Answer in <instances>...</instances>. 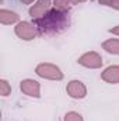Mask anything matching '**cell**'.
I'll return each mask as SVG.
<instances>
[{
  "label": "cell",
  "mask_w": 119,
  "mask_h": 121,
  "mask_svg": "<svg viewBox=\"0 0 119 121\" xmlns=\"http://www.w3.org/2000/svg\"><path fill=\"white\" fill-rule=\"evenodd\" d=\"M36 28L41 32H59L64 30L69 24V14L64 10L55 9L44 14V17L34 21Z\"/></svg>",
  "instance_id": "1"
},
{
  "label": "cell",
  "mask_w": 119,
  "mask_h": 121,
  "mask_svg": "<svg viewBox=\"0 0 119 121\" xmlns=\"http://www.w3.org/2000/svg\"><path fill=\"white\" fill-rule=\"evenodd\" d=\"M36 73L42 78H48V79H62V72L59 68L51 65V63H41L36 66Z\"/></svg>",
  "instance_id": "2"
},
{
  "label": "cell",
  "mask_w": 119,
  "mask_h": 121,
  "mask_svg": "<svg viewBox=\"0 0 119 121\" xmlns=\"http://www.w3.org/2000/svg\"><path fill=\"white\" fill-rule=\"evenodd\" d=\"M16 34H17L20 38H23V39H25V41H30V39H32V38L36 35V31H35L34 24H30V23H27V21H23V23H20V24L16 27Z\"/></svg>",
  "instance_id": "3"
},
{
  "label": "cell",
  "mask_w": 119,
  "mask_h": 121,
  "mask_svg": "<svg viewBox=\"0 0 119 121\" xmlns=\"http://www.w3.org/2000/svg\"><path fill=\"white\" fill-rule=\"evenodd\" d=\"M79 62H80L81 65L87 66V68H99V66L102 65L101 56H99L98 54H95V52H90V54L83 55V56L79 59Z\"/></svg>",
  "instance_id": "4"
},
{
  "label": "cell",
  "mask_w": 119,
  "mask_h": 121,
  "mask_svg": "<svg viewBox=\"0 0 119 121\" xmlns=\"http://www.w3.org/2000/svg\"><path fill=\"white\" fill-rule=\"evenodd\" d=\"M20 87H21V90L24 91L25 94H28V96L39 97V85H38V82H35V80H31V79L23 80Z\"/></svg>",
  "instance_id": "5"
},
{
  "label": "cell",
  "mask_w": 119,
  "mask_h": 121,
  "mask_svg": "<svg viewBox=\"0 0 119 121\" xmlns=\"http://www.w3.org/2000/svg\"><path fill=\"white\" fill-rule=\"evenodd\" d=\"M67 93L71 96V97H76V99H81L86 96V87L83 86L81 82H77V80H73L69 83L67 86Z\"/></svg>",
  "instance_id": "6"
},
{
  "label": "cell",
  "mask_w": 119,
  "mask_h": 121,
  "mask_svg": "<svg viewBox=\"0 0 119 121\" xmlns=\"http://www.w3.org/2000/svg\"><path fill=\"white\" fill-rule=\"evenodd\" d=\"M102 79L109 83H119V66H109L102 73Z\"/></svg>",
  "instance_id": "7"
},
{
  "label": "cell",
  "mask_w": 119,
  "mask_h": 121,
  "mask_svg": "<svg viewBox=\"0 0 119 121\" xmlns=\"http://www.w3.org/2000/svg\"><path fill=\"white\" fill-rule=\"evenodd\" d=\"M0 21L1 24H13L16 21H18V16L10 10H0Z\"/></svg>",
  "instance_id": "8"
},
{
  "label": "cell",
  "mask_w": 119,
  "mask_h": 121,
  "mask_svg": "<svg viewBox=\"0 0 119 121\" xmlns=\"http://www.w3.org/2000/svg\"><path fill=\"white\" fill-rule=\"evenodd\" d=\"M46 7H48V1H46V0H39L34 7H31V9H30V14L32 16V17L44 16V13H45Z\"/></svg>",
  "instance_id": "9"
},
{
  "label": "cell",
  "mask_w": 119,
  "mask_h": 121,
  "mask_svg": "<svg viewBox=\"0 0 119 121\" xmlns=\"http://www.w3.org/2000/svg\"><path fill=\"white\" fill-rule=\"evenodd\" d=\"M104 48L111 54H119V39H109L104 42Z\"/></svg>",
  "instance_id": "10"
},
{
  "label": "cell",
  "mask_w": 119,
  "mask_h": 121,
  "mask_svg": "<svg viewBox=\"0 0 119 121\" xmlns=\"http://www.w3.org/2000/svg\"><path fill=\"white\" fill-rule=\"evenodd\" d=\"M10 91H11V87H10V85L7 83V80L1 79V80H0V93H1V96H8Z\"/></svg>",
  "instance_id": "11"
},
{
  "label": "cell",
  "mask_w": 119,
  "mask_h": 121,
  "mask_svg": "<svg viewBox=\"0 0 119 121\" xmlns=\"http://www.w3.org/2000/svg\"><path fill=\"white\" fill-rule=\"evenodd\" d=\"M64 121H83V120H81L80 114H77V113H69L66 116V120Z\"/></svg>",
  "instance_id": "12"
},
{
  "label": "cell",
  "mask_w": 119,
  "mask_h": 121,
  "mask_svg": "<svg viewBox=\"0 0 119 121\" xmlns=\"http://www.w3.org/2000/svg\"><path fill=\"white\" fill-rule=\"evenodd\" d=\"M109 6H115V7H118V9H119V0H112Z\"/></svg>",
  "instance_id": "13"
},
{
  "label": "cell",
  "mask_w": 119,
  "mask_h": 121,
  "mask_svg": "<svg viewBox=\"0 0 119 121\" xmlns=\"http://www.w3.org/2000/svg\"><path fill=\"white\" fill-rule=\"evenodd\" d=\"M111 32H114V34H118V35H119V26L116 27V28H114V30H111Z\"/></svg>",
  "instance_id": "14"
},
{
  "label": "cell",
  "mask_w": 119,
  "mask_h": 121,
  "mask_svg": "<svg viewBox=\"0 0 119 121\" xmlns=\"http://www.w3.org/2000/svg\"><path fill=\"white\" fill-rule=\"evenodd\" d=\"M23 1H24V3H27V4H28V3H31V1H32V0H23Z\"/></svg>",
  "instance_id": "15"
}]
</instances>
